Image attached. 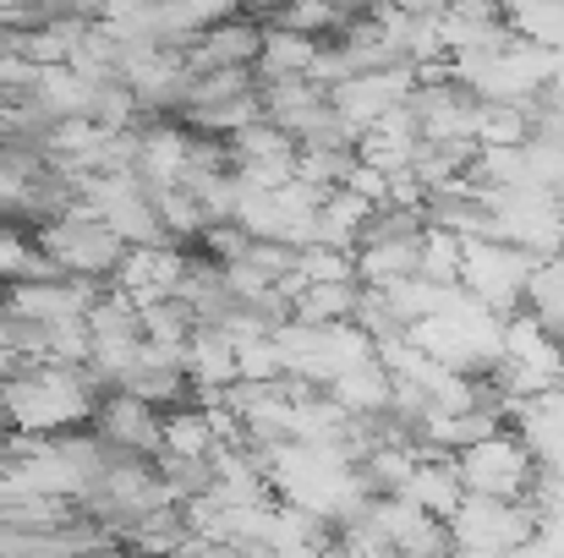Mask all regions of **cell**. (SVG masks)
<instances>
[{
	"mask_svg": "<svg viewBox=\"0 0 564 558\" xmlns=\"http://www.w3.org/2000/svg\"><path fill=\"white\" fill-rule=\"evenodd\" d=\"M449 543H455V554L510 558L538 543V510L499 504V499H460V510L449 515Z\"/></svg>",
	"mask_w": 564,
	"mask_h": 558,
	"instance_id": "obj_3",
	"label": "cell"
},
{
	"mask_svg": "<svg viewBox=\"0 0 564 558\" xmlns=\"http://www.w3.org/2000/svg\"><path fill=\"white\" fill-rule=\"evenodd\" d=\"M455 477L466 488V499H499V504H527L538 488V460L527 455V444L505 427L482 444H471L466 455H455Z\"/></svg>",
	"mask_w": 564,
	"mask_h": 558,
	"instance_id": "obj_2",
	"label": "cell"
},
{
	"mask_svg": "<svg viewBox=\"0 0 564 558\" xmlns=\"http://www.w3.org/2000/svg\"><path fill=\"white\" fill-rule=\"evenodd\" d=\"M400 499H405L411 510H422V515H433V521L449 526V515H455L460 499H466V488H460V477H455V460L422 455L416 471H411V482L400 488Z\"/></svg>",
	"mask_w": 564,
	"mask_h": 558,
	"instance_id": "obj_4",
	"label": "cell"
},
{
	"mask_svg": "<svg viewBox=\"0 0 564 558\" xmlns=\"http://www.w3.org/2000/svg\"><path fill=\"white\" fill-rule=\"evenodd\" d=\"M324 394H329L346 416H383V405H389V394H394V378L383 372L378 357H368V362H357L351 372H340Z\"/></svg>",
	"mask_w": 564,
	"mask_h": 558,
	"instance_id": "obj_5",
	"label": "cell"
},
{
	"mask_svg": "<svg viewBox=\"0 0 564 558\" xmlns=\"http://www.w3.org/2000/svg\"><path fill=\"white\" fill-rule=\"evenodd\" d=\"M560 258H564V241H560Z\"/></svg>",
	"mask_w": 564,
	"mask_h": 558,
	"instance_id": "obj_6",
	"label": "cell"
},
{
	"mask_svg": "<svg viewBox=\"0 0 564 558\" xmlns=\"http://www.w3.org/2000/svg\"><path fill=\"white\" fill-rule=\"evenodd\" d=\"M28 241H33V252L44 263H55L61 280H83V285H116L121 258H127V247L83 203L66 208V214H55V219H44V225H33Z\"/></svg>",
	"mask_w": 564,
	"mask_h": 558,
	"instance_id": "obj_1",
	"label": "cell"
}]
</instances>
